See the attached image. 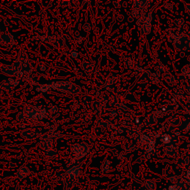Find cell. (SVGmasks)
Returning <instances> with one entry per match:
<instances>
[{"label": "cell", "instance_id": "1", "mask_svg": "<svg viewBox=\"0 0 190 190\" xmlns=\"http://www.w3.org/2000/svg\"><path fill=\"white\" fill-rule=\"evenodd\" d=\"M30 174V171L25 166H22V167L19 168L18 172H16V176L19 179H23L25 177H28Z\"/></svg>", "mask_w": 190, "mask_h": 190}, {"label": "cell", "instance_id": "2", "mask_svg": "<svg viewBox=\"0 0 190 190\" xmlns=\"http://www.w3.org/2000/svg\"><path fill=\"white\" fill-rule=\"evenodd\" d=\"M79 172H80V170H79V168L77 167V166H75V167L72 168L69 171H68V175H69L70 178L71 179L77 178L79 176Z\"/></svg>", "mask_w": 190, "mask_h": 190}]
</instances>
